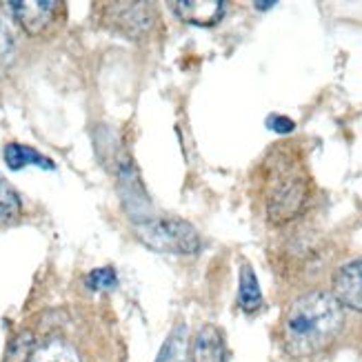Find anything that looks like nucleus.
<instances>
[{
	"mask_svg": "<svg viewBox=\"0 0 362 362\" xmlns=\"http://www.w3.org/2000/svg\"><path fill=\"white\" fill-rule=\"evenodd\" d=\"M344 322L342 305L334 293L311 291L291 303L285 325H282V340L291 356L305 358L318 354L332 344Z\"/></svg>",
	"mask_w": 362,
	"mask_h": 362,
	"instance_id": "1",
	"label": "nucleus"
},
{
	"mask_svg": "<svg viewBox=\"0 0 362 362\" xmlns=\"http://www.w3.org/2000/svg\"><path fill=\"white\" fill-rule=\"evenodd\" d=\"M264 207L272 223L285 225L298 218L309 202L311 180L293 147H276L264 160Z\"/></svg>",
	"mask_w": 362,
	"mask_h": 362,
	"instance_id": "2",
	"label": "nucleus"
},
{
	"mask_svg": "<svg viewBox=\"0 0 362 362\" xmlns=\"http://www.w3.org/2000/svg\"><path fill=\"white\" fill-rule=\"evenodd\" d=\"M138 235L149 247L174 254H196L200 249V238L196 229L185 220H149L138 223Z\"/></svg>",
	"mask_w": 362,
	"mask_h": 362,
	"instance_id": "3",
	"label": "nucleus"
},
{
	"mask_svg": "<svg viewBox=\"0 0 362 362\" xmlns=\"http://www.w3.org/2000/svg\"><path fill=\"white\" fill-rule=\"evenodd\" d=\"M9 9L27 34L38 36L54 23L60 3H54V0H13L9 3Z\"/></svg>",
	"mask_w": 362,
	"mask_h": 362,
	"instance_id": "4",
	"label": "nucleus"
},
{
	"mask_svg": "<svg viewBox=\"0 0 362 362\" xmlns=\"http://www.w3.org/2000/svg\"><path fill=\"white\" fill-rule=\"evenodd\" d=\"M334 296L342 307L362 311V258L344 264L336 274Z\"/></svg>",
	"mask_w": 362,
	"mask_h": 362,
	"instance_id": "5",
	"label": "nucleus"
},
{
	"mask_svg": "<svg viewBox=\"0 0 362 362\" xmlns=\"http://www.w3.org/2000/svg\"><path fill=\"white\" fill-rule=\"evenodd\" d=\"M180 21L196 25V27H214L225 16V5L220 0H182V3H171Z\"/></svg>",
	"mask_w": 362,
	"mask_h": 362,
	"instance_id": "6",
	"label": "nucleus"
},
{
	"mask_svg": "<svg viewBox=\"0 0 362 362\" xmlns=\"http://www.w3.org/2000/svg\"><path fill=\"white\" fill-rule=\"evenodd\" d=\"M192 362H225V338L216 327L207 325L194 336Z\"/></svg>",
	"mask_w": 362,
	"mask_h": 362,
	"instance_id": "7",
	"label": "nucleus"
},
{
	"mask_svg": "<svg viewBox=\"0 0 362 362\" xmlns=\"http://www.w3.org/2000/svg\"><path fill=\"white\" fill-rule=\"evenodd\" d=\"M5 163L11 171H21L29 165H36V167H42L47 171L56 169L54 160H49L47 156H42L40 151H36L34 147H27V145H21V143H11L5 147Z\"/></svg>",
	"mask_w": 362,
	"mask_h": 362,
	"instance_id": "8",
	"label": "nucleus"
},
{
	"mask_svg": "<svg viewBox=\"0 0 362 362\" xmlns=\"http://www.w3.org/2000/svg\"><path fill=\"white\" fill-rule=\"evenodd\" d=\"M27 362H81V356L62 338L45 340L42 344L31 349V356Z\"/></svg>",
	"mask_w": 362,
	"mask_h": 362,
	"instance_id": "9",
	"label": "nucleus"
},
{
	"mask_svg": "<svg viewBox=\"0 0 362 362\" xmlns=\"http://www.w3.org/2000/svg\"><path fill=\"white\" fill-rule=\"evenodd\" d=\"M114 9H116L114 13L118 16L116 25L120 29H127L129 34H138V31H145L151 25L147 5H143V3H122V5H114Z\"/></svg>",
	"mask_w": 362,
	"mask_h": 362,
	"instance_id": "10",
	"label": "nucleus"
},
{
	"mask_svg": "<svg viewBox=\"0 0 362 362\" xmlns=\"http://www.w3.org/2000/svg\"><path fill=\"white\" fill-rule=\"evenodd\" d=\"M189 347H192V344H189L187 327H178L165 340L156 362H189V354H192Z\"/></svg>",
	"mask_w": 362,
	"mask_h": 362,
	"instance_id": "11",
	"label": "nucleus"
},
{
	"mask_svg": "<svg viewBox=\"0 0 362 362\" xmlns=\"http://www.w3.org/2000/svg\"><path fill=\"white\" fill-rule=\"evenodd\" d=\"M238 300L245 311H256L262 303V291L258 285V278L249 264L240 267V289H238Z\"/></svg>",
	"mask_w": 362,
	"mask_h": 362,
	"instance_id": "12",
	"label": "nucleus"
},
{
	"mask_svg": "<svg viewBox=\"0 0 362 362\" xmlns=\"http://www.w3.org/2000/svg\"><path fill=\"white\" fill-rule=\"evenodd\" d=\"M23 214L21 196L16 194V189L0 176V223H13Z\"/></svg>",
	"mask_w": 362,
	"mask_h": 362,
	"instance_id": "13",
	"label": "nucleus"
},
{
	"mask_svg": "<svg viewBox=\"0 0 362 362\" xmlns=\"http://www.w3.org/2000/svg\"><path fill=\"white\" fill-rule=\"evenodd\" d=\"M116 285H118V278H116V272L112 269V267L93 269L87 276V287L91 291H112V289H116Z\"/></svg>",
	"mask_w": 362,
	"mask_h": 362,
	"instance_id": "14",
	"label": "nucleus"
},
{
	"mask_svg": "<svg viewBox=\"0 0 362 362\" xmlns=\"http://www.w3.org/2000/svg\"><path fill=\"white\" fill-rule=\"evenodd\" d=\"M267 127H269L272 132H276V134H291L296 129V122L291 118H287V116L274 114V116L267 118Z\"/></svg>",
	"mask_w": 362,
	"mask_h": 362,
	"instance_id": "15",
	"label": "nucleus"
},
{
	"mask_svg": "<svg viewBox=\"0 0 362 362\" xmlns=\"http://www.w3.org/2000/svg\"><path fill=\"white\" fill-rule=\"evenodd\" d=\"M9 45H11V40H9V34H7V29L3 27V23H0V60H3V58L7 56V52H9Z\"/></svg>",
	"mask_w": 362,
	"mask_h": 362,
	"instance_id": "16",
	"label": "nucleus"
},
{
	"mask_svg": "<svg viewBox=\"0 0 362 362\" xmlns=\"http://www.w3.org/2000/svg\"><path fill=\"white\" fill-rule=\"evenodd\" d=\"M256 7H258V9H262V11H267V9L276 7V3H274V0H272V3H256Z\"/></svg>",
	"mask_w": 362,
	"mask_h": 362,
	"instance_id": "17",
	"label": "nucleus"
}]
</instances>
